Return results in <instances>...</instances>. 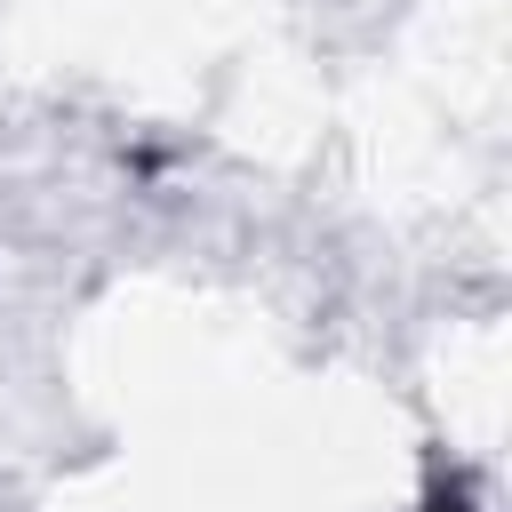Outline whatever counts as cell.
<instances>
[{
  "label": "cell",
  "instance_id": "1",
  "mask_svg": "<svg viewBox=\"0 0 512 512\" xmlns=\"http://www.w3.org/2000/svg\"><path fill=\"white\" fill-rule=\"evenodd\" d=\"M432 512H472V504L464 496H432Z\"/></svg>",
  "mask_w": 512,
  "mask_h": 512
}]
</instances>
